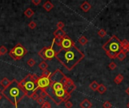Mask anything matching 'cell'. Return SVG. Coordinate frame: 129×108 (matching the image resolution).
I'll list each match as a JSON object with an SVG mask.
<instances>
[{
	"label": "cell",
	"mask_w": 129,
	"mask_h": 108,
	"mask_svg": "<svg viewBox=\"0 0 129 108\" xmlns=\"http://www.w3.org/2000/svg\"><path fill=\"white\" fill-rule=\"evenodd\" d=\"M55 58L65 68L72 71L85 58V54L75 45L69 49L61 48L56 53Z\"/></svg>",
	"instance_id": "6da1fadb"
},
{
	"label": "cell",
	"mask_w": 129,
	"mask_h": 108,
	"mask_svg": "<svg viewBox=\"0 0 129 108\" xmlns=\"http://www.w3.org/2000/svg\"><path fill=\"white\" fill-rule=\"evenodd\" d=\"M2 95L11 104L17 108L19 102L25 97L27 96L26 92L23 90L19 84V82L16 79L11 80L10 85L2 90Z\"/></svg>",
	"instance_id": "7a4b0ae2"
},
{
	"label": "cell",
	"mask_w": 129,
	"mask_h": 108,
	"mask_svg": "<svg viewBox=\"0 0 129 108\" xmlns=\"http://www.w3.org/2000/svg\"><path fill=\"white\" fill-rule=\"evenodd\" d=\"M103 50L106 53L107 56L112 59H116L117 55L122 50V41L115 35L112 37L102 46Z\"/></svg>",
	"instance_id": "3957f363"
},
{
	"label": "cell",
	"mask_w": 129,
	"mask_h": 108,
	"mask_svg": "<svg viewBox=\"0 0 129 108\" xmlns=\"http://www.w3.org/2000/svg\"><path fill=\"white\" fill-rule=\"evenodd\" d=\"M39 77L36 74H29L19 82L20 87L26 92L28 97L34 92H37L38 88L36 85V80Z\"/></svg>",
	"instance_id": "277c9868"
},
{
	"label": "cell",
	"mask_w": 129,
	"mask_h": 108,
	"mask_svg": "<svg viewBox=\"0 0 129 108\" xmlns=\"http://www.w3.org/2000/svg\"><path fill=\"white\" fill-rule=\"evenodd\" d=\"M27 53V50L18 43L9 51V56L14 60H19Z\"/></svg>",
	"instance_id": "5b68a950"
},
{
	"label": "cell",
	"mask_w": 129,
	"mask_h": 108,
	"mask_svg": "<svg viewBox=\"0 0 129 108\" xmlns=\"http://www.w3.org/2000/svg\"><path fill=\"white\" fill-rule=\"evenodd\" d=\"M36 85L38 89H46L51 85L50 79L48 77H44L41 76L36 80Z\"/></svg>",
	"instance_id": "8992f818"
},
{
	"label": "cell",
	"mask_w": 129,
	"mask_h": 108,
	"mask_svg": "<svg viewBox=\"0 0 129 108\" xmlns=\"http://www.w3.org/2000/svg\"><path fill=\"white\" fill-rule=\"evenodd\" d=\"M65 77V74L63 73V72L60 70V69H57L54 73L51 74V75L50 76L49 79L51 81V85L50 86L52 85L53 83H57V82H61V80H63V78Z\"/></svg>",
	"instance_id": "52a82bcc"
},
{
	"label": "cell",
	"mask_w": 129,
	"mask_h": 108,
	"mask_svg": "<svg viewBox=\"0 0 129 108\" xmlns=\"http://www.w3.org/2000/svg\"><path fill=\"white\" fill-rule=\"evenodd\" d=\"M44 51V56H45V60H51L56 56V52L54 50L53 47L51 45L50 47H45L42 48Z\"/></svg>",
	"instance_id": "ba28073f"
},
{
	"label": "cell",
	"mask_w": 129,
	"mask_h": 108,
	"mask_svg": "<svg viewBox=\"0 0 129 108\" xmlns=\"http://www.w3.org/2000/svg\"><path fill=\"white\" fill-rule=\"evenodd\" d=\"M75 46V43L74 41L70 38L68 35H65L64 37L62 39V42H61V48L62 49H69V48Z\"/></svg>",
	"instance_id": "9c48e42d"
},
{
	"label": "cell",
	"mask_w": 129,
	"mask_h": 108,
	"mask_svg": "<svg viewBox=\"0 0 129 108\" xmlns=\"http://www.w3.org/2000/svg\"><path fill=\"white\" fill-rule=\"evenodd\" d=\"M79 107L81 108H91L92 104L88 99L85 98L82 101H81V103L79 104Z\"/></svg>",
	"instance_id": "30bf717a"
},
{
	"label": "cell",
	"mask_w": 129,
	"mask_h": 108,
	"mask_svg": "<svg viewBox=\"0 0 129 108\" xmlns=\"http://www.w3.org/2000/svg\"><path fill=\"white\" fill-rule=\"evenodd\" d=\"M51 87L53 91H58V90L64 89V86L60 82H57V83H53L52 85L51 86Z\"/></svg>",
	"instance_id": "8fae6325"
},
{
	"label": "cell",
	"mask_w": 129,
	"mask_h": 108,
	"mask_svg": "<svg viewBox=\"0 0 129 108\" xmlns=\"http://www.w3.org/2000/svg\"><path fill=\"white\" fill-rule=\"evenodd\" d=\"M53 34L54 38H63L66 35V32L63 29H58L55 30Z\"/></svg>",
	"instance_id": "7c38bea8"
},
{
	"label": "cell",
	"mask_w": 129,
	"mask_h": 108,
	"mask_svg": "<svg viewBox=\"0 0 129 108\" xmlns=\"http://www.w3.org/2000/svg\"><path fill=\"white\" fill-rule=\"evenodd\" d=\"M80 8H81V10H82L84 12H88V11H89V10L91 8V4H90L88 2L85 1V2H83L82 4L81 5Z\"/></svg>",
	"instance_id": "4fadbf2b"
},
{
	"label": "cell",
	"mask_w": 129,
	"mask_h": 108,
	"mask_svg": "<svg viewBox=\"0 0 129 108\" xmlns=\"http://www.w3.org/2000/svg\"><path fill=\"white\" fill-rule=\"evenodd\" d=\"M122 50L126 53L129 52V41L127 39H124L122 41Z\"/></svg>",
	"instance_id": "5bb4252c"
},
{
	"label": "cell",
	"mask_w": 129,
	"mask_h": 108,
	"mask_svg": "<svg viewBox=\"0 0 129 108\" xmlns=\"http://www.w3.org/2000/svg\"><path fill=\"white\" fill-rule=\"evenodd\" d=\"M42 7H43V8H44L46 11L49 12V11H51V10L53 9L54 5H53L50 1H46V2L43 4Z\"/></svg>",
	"instance_id": "9a60e30c"
},
{
	"label": "cell",
	"mask_w": 129,
	"mask_h": 108,
	"mask_svg": "<svg viewBox=\"0 0 129 108\" xmlns=\"http://www.w3.org/2000/svg\"><path fill=\"white\" fill-rule=\"evenodd\" d=\"M11 81L9 80L7 77H4L1 81H0V84H1V86L3 87V89L7 88L11 84Z\"/></svg>",
	"instance_id": "2e32d148"
},
{
	"label": "cell",
	"mask_w": 129,
	"mask_h": 108,
	"mask_svg": "<svg viewBox=\"0 0 129 108\" xmlns=\"http://www.w3.org/2000/svg\"><path fill=\"white\" fill-rule=\"evenodd\" d=\"M98 86H99V84L96 81V80H94L90 85H89V88L94 91V92H95V91H97V89H98Z\"/></svg>",
	"instance_id": "e0dca14e"
},
{
	"label": "cell",
	"mask_w": 129,
	"mask_h": 108,
	"mask_svg": "<svg viewBox=\"0 0 129 108\" xmlns=\"http://www.w3.org/2000/svg\"><path fill=\"white\" fill-rule=\"evenodd\" d=\"M123 80H124V76L121 74H119L114 78L113 81L115 84H120L123 81Z\"/></svg>",
	"instance_id": "ac0fdd59"
},
{
	"label": "cell",
	"mask_w": 129,
	"mask_h": 108,
	"mask_svg": "<svg viewBox=\"0 0 129 108\" xmlns=\"http://www.w3.org/2000/svg\"><path fill=\"white\" fill-rule=\"evenodd\" d=\"M64 89H65L66 93H68V94H69V95H71V93H73V92L76 90V86L75 85V84H73V85L70 86L64 87Z\"/></svg>",
	"instance_id": "d6986e66"
},
{
	"label": "cell",
	"mask_w": 129,
	"mask_h": 108,
	"mask_svg": "<svg viewBox=\"0 0 129 108\" xmlns=\"http://www.w3.org/2000/svg\"><path fill=\"white\" fill-rule=\"evenodd\" d=\"M126 56H127V53L124 52L123 50H122L121 52L119 53L118 55H117L116 59H118L119 61H123V60H125V59L126 58Z\"/></svg>",
	"instance_id": "ffe728a7"
},
{
	"label": "cell",
	"mask_w": 129,
	"mask_h": 108,
	"mask_svg": "<svg viewBox=\"0 0 129 108\" xmlns=\"http://www.w3.org/2000/svg\"><path fill=\"white\" fill-rule=\"evenodd\" d=\"M107 87L105 86L103 84H99V86H98V89H97V92L100 94V95H103L104 94L105 92H107Z\"/></svg>",
	"instance_id": "44dd1931"
},
{
	"label": "cell",
	"mask_w": 129,
	"mask_h": 108,
	"mask_svg": "<svg viewBox=\"0 0 129 108\" xmlns=\"http://www.w3.org/2000/svg\"><path fill=\"white\" fill-rule=\"evenodd\" d=\"M24 15H25L27 17L30 18V17H32L34 15V11H33L31 8H28L24 11Z\"/></svg>",
	"instance_id": "7402d4cb"
},
{
	"label": "cell",
	"mask_w": 129,
	"mask_h": 108,
	"mask_svg": "<svg viewBox=\"0 0 129 108\" xmlns=\"http://www.w3.org/2000/svg\"><path fill=\"white\" fill-rule=\"evenodd\" d=\"M78 42L82 46H85V44H87V43L88 42V40L85 38V36H81V37L79 38Z\"/></svg>",
	"instance_id": "603a6c76"
},
{
	"label": "cell",
	"mask_w": 129,
	"mask_h": 108,
	"mask_svg": "<svg viewBox=\"0 0 129 108\" xmlns=\"http://www.w3.org/2000/svg\"><path fill=\"white\" fill-rule=\"evenodd\" d=\"M39 68L41 70L45 71V70H47V68H48V65L46 63L45 61H42V62L39 63Z\"/></svg>",
	"instance_id": "cb8c5ba5"
},
{
	"label": "cell",
	"mask_w": 129,
	"mask_h": 108,
	"mask_svg": "<svg viewBox=\"0 0 129 108\" xmlns=\"http://www.w3.org/2000/svg\"><path fill=\"white\" fill-rule=\"evenodd\" d=\"M51 75V72L48 70H45L42 73V77H48L49 78Z\"/></svg>",
	"instance_id": "d4e9b609"
},
{
	"label": "cell",
	"mask_w": 129,
	"mask_h": 108,
	"mask_svg": "<svg viewBox=\"0 0 129 108\" xmlns=\"http://www.w3.org/2000/svg\"><path fill=\"white\" fill-rule=\"evenodd\" d=\"M62 39H63V38H54L53 39V41L54 42V44H55L56 45H57L58 47H61V46Z\"/></svg>",
	"instance_id": "484cf974"
},
{
	"label": "cell",
	"mask_w": 129,
	"mask_h": 108,
	"mask_svg": "<svg viewBox=\"0 0 129 108\" xmlns=\"http://www.w3.org/2000/svg\"><path fill=\"white\" fill-rule=\"evenodd\" d=\"M7 53H8V49L5 46L2 45V46L0 47V54H1V56H4Z\"/></svg>",
	"instance_id": "4316f807"
},
{
	"label": "cell",
	"mask_w": 129,
	"mask_h": 108,
	"mask_svg": "<svg viewBox=\"0 0 129 108\" xmlns=\"http://www.w3.org/2000/svg\"><path fill=\"white\" fill-rule=\"evenodd\" d=\"M39 97V95L37 93V92H34L33 93H32V94L29 96V98H32V100H36V101L38 99Z\"/></svg>",
	"instance_id": "83f0119b"
},
{
	"label": "cell",
	"mask_w": 129,
	"mask_h": 108,
	"mask_svg": "<svg viewBox=\"0 0 129 108\" xmlns=\"http://www.w3.org/2000/svg\"><path fill=\"white\" fill-rule=\"evenodd\" d=\"M97 35L100 36V38H103V37H105V36L107 35V32H106V30H104L103 29H100L98 31V32H97Z\"/></svg>",
	"instance_id": "f1b7e54d"
},
{
	"label": "cell",
	"mask_w": 129,
	"mask_h": 108,
	"mask_svg": "<svg viewBox=\"0 0 129 108\" xmlns=\"http://www.w3.org/2000/svg\"><path fill=\"white\" fill-rule=\"evenodd\" d=\"M39 96H40V97H42V98H44V99H45L46 97H48V93H47L46 90H45V89H41Z\"/></svg>",
	"instance_id": "f546056e"
},
{
	"label": "cell",
	"mask_w": 129,
	"mask_h": 108,
	"mask_svg": "<svg viewBox=\"0 0 129 108\" xmlns=\"http://www.w3.org/2000/svg\"><path fill=\"white\" fill-rule=\"evenodd\" d=\"M27 64L28 66H30V67H33L35 65H36V62H35V60H34L33 59H28V61H27Z\"/></svg>",
	"instance_id": "4dcf8cb0"
},
{
	"label": "cell",
	"mask_w": 129,
	"mask_h": 108,
	"mask_svg": "<svg viewBox=\"0 0 129 108\" xmlns=\"http://www.w3.org/2000/svg\"><path fill=\"white\" fill-rule=\"evenodd\" d=\"M73 84H75V83H74V82H73V80L72 79H70L69 77H68L67 81H66V85H65V86H64V87L70 86L73 85Z\"/></svg>",
	"instance_id": "1f68e13d"
},
{
	"label": "cell",
	"mask_w": 129,
	"mask_h": 108,
	"mask_svg": "<svg viewBox=\"0 0 129 108\" xmlns=\"http://www.w3.org/2000/svg\"><path fill=\"white\" fill-rule=\"evenodd\" d=\"M36 26H37V24H36V23L35 22V21H31V22L29 23V25H28L29 28L31 29H34L36 27Z\"/></svg>",
	"instance_id": "d6a6232c"
},
{
	"label": "cell",
	"mask_w": 129,
	"mask_h": 108,
	"mask_svg": "<svg viewBox=\"0 0 129 108\" xmlns=\"http://www.w3.org/2000/svg\"><path fill=\"white\" fill-rule=\"evenodd\" d=\"M64 26H65V24L62 21H59L57 23V27L58 29H63V28Z\"/></svg>",
	"instance_id": "836d02e7"
},
{
	"label": "cell",
	"mask_w": 129,
	"mask_h": 108,
	"mask_svg": "<svg viewBox=\"0 0 129 108\" xmlns=\"http://www.w3.org/2000/svg\"><path fill=\"white\" fill-rule=\"evenodd\" d=\"M111 107H112V104L108 101H105L103 104V108H111Z\"/></svg>",
	"instance_id": "e575fe53"
},
{
	"label": "cell",
	"mask_w": 129,
	"mask_h": 108,
	"mask_svg": "<svg viewBox=\"0 0 129 108\" xmlns=\"http://www.w3.org/2000/svg\"><path fill=\"white\" fill-rule=\"evenodd\" d=\"M36 102H37L39 105H42H42L45 104V101L44 98H42V97H40V96H39V97L38 98V99L36 100Z\"/></svg>",
	"instance_id": "d590c367"
},
{
	"label": "cell",
	"mask_w": 129,
	"mask_h": 108,
	"mask_svg": "<svg viewBox=\"0 0 129 108\" xmlns=\"http://www.w3.org/2000/svg\"><path fill=\"white\" fill-rule=\"evenodd\" d=\"M117 67V65L114 62H111L110 64H109V68L110 70H115Z\"/></svg>",
	"instance_id": "8d00e7d4"
},
{
	"label": "cell",
	"mask_w": 129,
	"mask_h": 108,
	"mask_svg": "<svg viewBox=\"0 0 129 108\" xmlns=\"http://www.w3.org/2000/svg\"><path fill=\"white\" fill-rule=\"evenodd\" d=\"M42 108H51V105L49 102L45 101V104L42 106Z\"/></svg>",
	"instance_id": "74e56055"
},
{
	"label": "cell",
	"mask_w": 129,
	"mask_h": 108,
	"mask_svg": "<svg viewBox=\"0 0 129 108\" xmlns=\"http://www.w3.org/2000/svg\"><path fill=\"white\" fill-rule=\"evenodd\" d=\"M73 106V103L70 101H68L65 102V107L66 108H71Z\"/></svg>",
	"instance_id": "f35d334b"
},
{
	"label": "cell",
	"mask_w": 129,
	"mask_h": 108,
	"mask_svg": "<svg viewBox=\"0 0 129 108\" xmlns=\"http://www.w3.org/2000/svg\"><path fill=\"white\" fill-rule=\"evenodd\" d=\"M32 3L36 6H37L41 3V0H32Z\"/></svg>",
	"instance_id": "ab89813d"
},
{
	"label": "cell",
	"mask_w": 129,
	"mask_h": 108,
	"mask_svg": "<svg viewBox=\"0 0 129 108\" xmlns=\"http://www.w3.org/2000/svg\"><path fill=\"white\" fill-rule=\"evenodd\" d=\"M125 92H126V93H127V94L129 95V87H128V88L126 90H125Z\"/></svg>",
	"instance_id": "60d3db41"
},
{
	"label": "cell",
	"mask_w": 129,
	"mask_h": 108,
	"mask_svg": "<svg viewBox=\"0 0 129 108\" xmlns=\"http://www.w3.org/2000/svg\"><path fill=\"white\" fill-rule=\"evenodd\" d=\"M127 108H129V102L127 104Z\"/></svg>",
	"instance_id": "b9f144b4"
},
{
	"label": "cell",
	"mask_w": 129,
	"mask_h": 108,
	"mask_svg": "<svg viewBox=\"0 0 129 108\" xmlns=\"http://www.w3.org/2000/svg\"><path fill=\"white\" fill-rule=\"evenodd\" d=\"M2 99V96H1V95H0V100Z\"/></svg>",
	"instance_id": "7bdbcfd3"
},
{
	"label": "cell",
	"mask_w": 129,
	"mask_h": 108,
	"mask_svg": "<svg viewBox=\"0 0 129 108\" xmlns=\"http://www.w3.org/2000/svg\"><path fill=\"white\" fill-rule=\"evenodd\" d=\"M0 92H1V89H0Z\"/></svg>",
	"instance_id": "ee69618b"
},
{
	"label": "cell",
	"mask_w": 129,
	"mask_h": 108,
	"mask_svg": "<svg viewBox=\"0 0 129 108\" xmlns=\"http://www.w3.org/2000/svg\"><path fill=\"white\" fill-rule=\"evenodd\" d=\"M0 56H1V54H0Z\"/></svg>",
	"instance_id": "f6af8a7d"
}]
</instances>
